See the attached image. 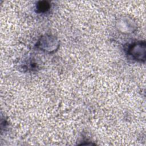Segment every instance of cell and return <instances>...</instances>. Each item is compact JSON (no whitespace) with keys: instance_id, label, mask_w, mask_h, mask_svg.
I'll return each instance as SVG.
<instances>
[{"instance_id":"1","label":"cell","mask_w":146,"mask_h":146,"mask_svg":"<svg viewBox=\"0 0 146 146\" xmlns=\"http://www.w3.org/2000/svg\"><path fill=\"white\" fill-rule=\"evenodd\" d=\"M35 46L39 50L52 53L56 51L59 47V42L54 35L45 34L38 39Z\"/></svg>"},{"instance_id":"2","label":"cell","mask_w":146,"mask_h":146,"mask_svg":"<svg viewBox=\"0 0 146 146\" xmlns=\"http://www.w3.org/2000/svg\"><path fill=\"white\" fill-rule=\"evenodd\" d=\"M146 44L145 41H137L128 46L127 53L132 59L140 62L145 61Z\"/></svg>"},{"instance_id":"3","label":"cell","mask_w":146,"mask_h":146,"mask_svg":"<svg viewBox=\"0 0 146 146\" xmlns=\"http://www.w3.org/2000/svg\"><path fill=\"white\" fill-rule=\"evenodd\" d=\"M116 28L121 33L130 34L136 31L137 24L132 18L128 15H123L117 19Z\"/></svg>"},{"instance_id":"4","label":"cell","mask_w":146,"mask_h":146,"mask_svg":"<svg viewBox=\"0 0 146 146\" xmlns=\"http://www.w3.org/2000/svg\"><path fill=\"white\" fill-rule=\"evenodd\" d=\"M51 7L50 3L48 1H39L36 5V12L38 13H43L47 11Z\"/></svg>"}]
</instances>
